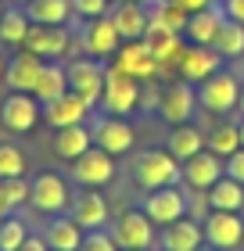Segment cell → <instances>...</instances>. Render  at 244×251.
<instances>
[{"mask_svg": "<svg viewBox=\"0 0 244 251\" xmlns=\"http://www.w3.org/2000/svg\"><path fill=\"white\" fill-rule=\"evenodd\" d=\"M29 15L22 4H7L4 15H0V43L4 47H22L26 43V32H29Z\"/></svg>", "mask_w": 244, "mask_h": 251, "instance_id": "cell-30", "label": "cell"}, {"mask_svg": "<svg viewBox=\"0 0 244 251\" xmlns=\"http://www.w3.org/2000/svg\"><path fill=\"white\" fill-rule=\"evenodd\" d=\"M72 43H76V32L68 25H29L22 50L36 54L43 61H61L65 54L72 50Z\"/></svg>", "mask_w": 244, "mask_h": 251, "instance_id": "cell-4", "label": "cell"}, {"mask_svg": "<svg viewBox=\"0 0 244 251\" xmlns=\"http://www.w3.org/2000/svg\"><path fill=\"white\" fill-rule=\"evenodd\" d=\"M212 47L223 54V58H244V25L234 18H223V25H219Z\"/></svg>", "mask_w": 244, "mask_h": 251, "instance_id": "cell-32", "label": "cell"}, {"mask_svg": "<svg viewBox=\"0 0 244 251\" xmlns=\"http://www.w3.org/2000/svg\"><path fill=\"white\" fill-rule=\"evenodd\" d=\"M208 251H216V248H208Z\"/></svg>", "mask_w": 244, "mask_h": 251, "instance_id": "cell-49", "label": "cell"}, {"mask_svg": "<svg viewBox=\"0 0 244 251\" xmlns=\"http://www.w3.org/2000/svg\"><path fill=\"white\" fill-rule=\"evenodd\" d=\"M158 251H162V248H158Z\"/></svg>", "mask_w": 244, "mask_h": 251, "instance_id": "cell-50", "label": "cell"}, {"mask_svg": "<svg viewBox=\"0 0 244 251\" xmlns=\"http://www.w3.org/2000/svg\"><path fill=\"white\" fill-rule=\"evenodd\" d=\"M136 108H140V79L119 72L115 65H104V90H101L97 111L115 119H130Z\"/></svg>", "mask_w": 244, "mask_h": 251, "instance_id": "cell-1", "label": "cell"}, {"mask_svg": "<svg viewBox=\"0 0 244 251\" xmlns=\"http://www.w3.org/2000/svg\"><path fill=\"white\" fill-rule=\"evenodd\" d=\"M237 133H241V147H244V115L237 119Z\"/></svg>", "mask_w": 244, "mask_h": 251, "instance_id": "cell-44", "label": "cell"}, {"mask_svg": "<svg viewBox=\"0 0 244 251\" xmlns=\"http://www.w3.org/2000/svg\"><path fill=\"white\" fill-rule=\"evenodd\" d=\"M133 183L144 190L172 187V183H180V162L169 151H140L133 162Z\"/></svg>", "mask_w": 244, "mask_h": 251, "instance_id": "cell-2", "label": "cell"}, {"mask_svg": "<svg viewBox=\"0 0 244 251\" xmlns=\"http://www.w3.org/2000/svg\"><path fill=\"white\" fill-rule=\"evenodd\" d=\"M86 230L79 226L72 215H54V219L47 223V230H43V241H47L51 251H79V244H83Z\"/></svg>", "mask_w": 244, "mask_h": 251, "instance_id": "cell-24", "label": "cell"}, {"mask_svg": "<svg viewBox=\"0 0 244 251\" xmlns=\"http://www.w3.org/2000/svg\"><path fill=\"white\" fill-rule=\"evenodd\" d=\"M0 204H4V212H15V208H22V204H29V183H26V176L0 179Z\"/></svg>", "mask_w": 244, "mask_h": 251, "instance_id": "cell-35", "label": "cell"}, {"mask_svg": "<svg viewBox=\"0 0 244 251\" xmlns=\"http://www.w3.org/2000/svg\"><path fill=\"white\" fill-rule=\"evenodd\" d=\"M223 169H226V176H230V179L244 183V147H237V151L226 158V162H223Z\"/></svg>", "mask_w": 244, "mask_h": 251, "instance_id": "cell-39", "label": "cell"}, {"mask_svg": "<svg viewBox=\"0 0 244 251\" xmlns=\"http://www.w3.org/2000/svg\"><path fill=\"white\" fill-rule=\"evenodd\" d=\"M197 151H205V133L197 129L194 122L172 126V133H169V154L176 158V162H187V158H194Z\"/></svg>", "mask_w": 244, "mask_h": 251, "instance_id": "cell-28", "label": "cell"}, {"mask_svg": "<svg viewBox=\"0 0 244 251\" xmlns=\"http://www.w3.org/2000/svg\"><path fill=\"white\" fill-rule=\"evenodd\" d=\"M26 237H29V226H26L22 215L7 212L4 219H0V251H18Z\"/></svg>", "mask_w": 244, "mask_h": 251, "instance_id": "cell-34", "label": "cell"}, {"mask_svg": "<svg viewBox=\"0 0 244 251\" xmlns=\"http://www.w3.org/2000/svg\"><path fill=\"white\" fill-rule=\"evenodd\" d=\"M108 18H111L115 32L122 36V43L126 40H144V32L151 25V15H147L144 0H111Z\"/></svg>", "mask_w": 244, "mask_h": 251, "instance_id": "cell-17", "label": "cell"}, {"mask_svg": "<svg viewBox=\"0 0 244 251\" xmlns=\"http://www.w3.org/2000/svg\"><path fill=\"white\" fill-rule=\"evenodd\" d=\"M241 100V79L234 72H223L219 68L216 75H208L205 83H197V104H201L208 115H226L234 111Z\"/></svg>", "mask_w": 244, "mask_h": 251, "instance_id": "cell-3", "label": "cell"}, {"mask_svg": "<svg viewBox=\"0 0 244 251\" xmlns=\"http://www.w3.org/2000/svg\"><path fill=\"white\" fill-rule=\"evenodd\" d=\"M4 215H7V212H4V204H0V219H4Z\"/></svg>", "mask_w": 244, "mask_h": 251, "instance_id": "cell-47", "label": "cell"}, {"mask_svg": "<svg viewBox=\"0 0 244 251\" xmlns=\"http://www.w3.org/2000/svg\"><path fill=\"white\" fill-rule=\"evenodd\" d=\"M119 72L126 75H133V79H140V83H151V79H158L165 68H162L155 61V54L147 50V43L144 40H126L119 50H115V61H111Z\"/></svg>", "mask_w": 244, "mask_h": 251, "instance_id": "cell-13", "label": "cell"}, {"mask_svg": "<svg viewBox=\"0 0 244 251\" xmlns=\"http://www.w3.org/2000/svg\"><path fill=\"white\" fill-rule=\"evenodd\" d=\"M205 230V244L216 251H241L244 248V219L241 212H208L201 219Z\"/></svg>", "mask_w": 244, "mask_h": 251, "instance_id": "cell-6", "label": "cell"}, {"mask_svg": "<svg viewBox=\"0 0 244 251\" xmlns=\"http://www.w3.org/2000/svg\"><path fill=\"white\" fill-rule=\"evenodd\" d=\"M90 115H94V108L86 104L79 94H61V97H54L43 104V122L51 126V129H65V126H79V122H86Z\"/></svg>", "mask_w": 244, "mask_h": 251, "instance_id": "cell-18", "label": "cell"}, {"mask_svg": "<svg viewBox=\"0 0 244 251\" xmlns=\"http://www.w3.org/2000/svg\"><path fill=\"white\" fill-rule=\"evenodd\" d=\"M29 204L43 215H61L68 204H72V194H68L65 179L54 176V173H40L36 179L29 183Z\"/></svg>", "mask_w": 244, "mask_h": 251, "instance_id": "cell-14", "label": "cell"}, {"mask_svg": "<svg viewBox=\"0 0 244 251\" xmlns=\"http://www.w3.org/2000/svg\"><path fill=\"white\" fill-rule=\"evenodd\" d=\"M26 176V154L15 144H0V179Z\"/></svg>", "mask_w": 244, "mask_h": 251, "instance_id": "cell-36", "label": "cell"}, {"mask_svg": "<svg viewBox=\"0 0 244 251\" xmlns=\"http://www.w3.org/2000/svg\"><path fill=\"white\" fill-rule=\"evenodd\" d=\"M40 119H43V104L32 94L11 90V94L0 100V126H4L7 133H29V129H36Z\"/></svg>", "mask_w": 244, "mask_h": 251, "instance_id": "cell-9", "label": "cell"}, {"mask_svg": "<svg viewBox=\"0 0 244 251\" xmlns=\"http://www.w3.org/2000/svg\"><path fill=\"white\" fill-rule=\"evenodd\" d=\"M205 147H208L212 154H219V158L226 162V158H230V154H234L237 147H241V133H237V122H219L212 133H205Z\"/></svg>", "mask_w": 244, "mask_h": 251, "instance_id": "cell-33", "label": "cell"}, {"mask_svg": "<svg viewBox=\"0 0 244 251\" xmlns=\"http://www.w3.org/2000/svg\"><path fill=\"white\" fill-rule=\"evenodd\" d=\"M176 68H180V79H187V83H205L208 75H216L219 68H223V54L216 47H197V43H190Z\"/></svg>", "mask_w": 244, "mask_h": 251, "instance_id": "cell-21", "label": "cell"}, {"mask_svg": "<svg viewBox=\"0 0 244 251\" xmlns=\"http://www.w3.org/2000/svg\"><path fill=\"white\" fill-rule=\"evenodd\" d=\"M11 4H22V7H26V4H29V0H11Z\"/></svg>", "mask_w": 244, "mask_h": 251, "instance_id": "cell-46", "label": "cell"}, {"mask_svg": "<svg viewBox=\"0 0 244 251\" xmlns=\"http://www.w3.org/2000/svg\"><path fill=\"white\" fill-rule=\"evenodd\" d=\"M194 104H197V90L187 79H176V83L158 90V115L169 126H183L194 119Z\"/></svg>", "mask_w": 244, "mask_h": 251, "instance_id": "cell-11", "label": "cell"}, {"mask_svg": "<svg viewBox=\"0 0 244 251\" xmlns=\"http://www.w3.org/2000/svg\"><path fill=\"white\" fill-rule=\"evenodd\" d=\"M205 198H208V208H216V212H241L244 208V183L223 176L216 187L205 190Z\"/></svg>", "mask_w": 244, "mask_h": 251, "instance_id": "cell-31", "label": "cell"}, {"mask_svg": "<svg viewBox=\"0 0 244 251\" xmlns=\"http://www.w3.org/2000/svg\"><path fill=\"white\" fill-rule=\"evenodd\" d=\"M223 176H226L223 158L212 154L208 147H205V151H197L194 158H187V162H180V183L187 190H197V194H205L208 187H216Z\"/></svg>", "mask_w": 244, "mask_h": 251, "instance_id": "cell-10", "label": "cell"}, {"mask_svg": "<svg viewBox=\"0 0 244 251\" xmlns=\"http://www.w3.org/2000/svg\"><path fill=\"white\" fill-rule=\"evenodd\" d=\"M223 7L212 4V7H205V11H194V15L187 18V25H183V36H187L190 43H197V47H212V40H216V32L219 25H223Z\"/></svg>", "mask_w": 244, "mask_h": 251, "instance_id": "cell-25", "label": "cell"}, {"mask_svg": "<svg viewBox=\"0 0 244 251\" xmlns=\"http://www.w3.org/2000/svg\"><path fill=\"white\" fill-rule=\"evenodd\" d=\"M176 4L187 11V15H194V11H205V7H212V4H219V0H176Z\"/></svg>", "mask_w": 244, "mask_h": 251, "instance_id": "cell-42", "label": "cell"}, {"mask_svg": "<svg viewBox=\"0 0 244 251\" xmlns=\"http://www.w3.org/2000/svg\"><path fill=\"white\" fill-rule=\"evenodd\" d=\"M237 111L244 115V83H241V100H237Z\"/></svg>", "mask_w": 244, "mask_h": 251, "instance_id": "cell-45", "label": "cell"}, {"mask_svg": "<svg viewBox=\"0 0 244 251\" xmlns=\"http://www.w3.org/2000/svg\"><path fill=\"white\" fill-rule=\"evenodd\" d=\"M90 133H94V147L108 151L111 158L133 151V140H136L133 122L130 119H115V115H97L94 126H90Z\"/></svg>", "mask_w": 244, "mask_h": 251, "instance_id": "cell-12", "label": "cell"}, {"mask_svg": "<svg viewBox=\"0 0 244 251\" xmlns=\"http://www.w3.org/2000/svg\"><path fill=\"white\" fill-rule=\"evenodd\" d=\"M76 47L83 50V54H90V58L108 61L111 54L122 47V36L115 32L111 18L101 15V18H86V22H83V29L76 32Z\"/></svg>", "mask_w": 244, "mask_h": 251, "instance_id": "cell-7", "label": "cell"}, {"mask_svg": "<svg viewBox=\"0 0 244 251\" xmlns=\"http://www.w3.org/2000/svg\"><path fill=\"white\" fill-rule=\"evenodd\" d=\"M108 7H111V0H72V11H76V18H101V15H108Z\"/></svg>", "mask_w": 244, "mask_h": 251, "instance_id": "cell-38", "label": "cell"}, {"mask_svg": "<svg viewBox=\"0 0 244 251\" xmlns=\"http://www.w3.org/2000/svg\"><path fill=\"white\" fill-rule=\"evenodd\" d=\"M158 248H162V251H201V248H205L201 219H194V215H183V219L162 226Z\"/></svg>", "mask_w": 244, "mask_h": 251, "instance_id": "cell-20", "label": "cell"}, {"mask_svg": "<svg viewBox=\"0 0 244 251\" xmlns=\"http://www.w3.org/2000/svg\"><path fill=\"white\" fill-rule=\"evenodd\" d=\"M18 251H51V248H47V241H43V233H29Z\"/></svg>", "mask_w": 244, "mask_h": 251, "instance_id": "cell-41", "label": "cell"}, {"mask_svg": "<svg viewBox=\"0 0 244 251\" xmlns=\"http://www.w3.org/2000/svg\"><path fill=\"white\" fill-rule=\"evenodd\" d=\"M54 154L57 158H65V162H76L83 151H90L94 147V133H90V126L86 122H79V126H65V129H54Z\"/></svg>", "mask_w": 244, "mask_h": 251, "instance_id": "cell-26", "label": "cell"}, {"mask_svg": "<svg viewBox=\"0 0 244 251\" xmlns=\"http://www.w3.org/2000/svg\"><path fill=\"white\" fill-rule=\"evenodd\" d=\"M111 241L119 244V251H147L155 244V223L144 215V208H130L111 223Z\"/></svg>", "mask_w": 244, "mask_h": 251, "instance_id": "cell-5", "label": "cell"}, {"mask_svg": "<svg viewBox=\"0 0 244 251\" xmlns=\"http://www.w3.org/2000/svg\"><path fill=\"white\" fill-rule=\"evenodd\" d=\"M40 68H43V58H36V54L18 47L15 58H7L4 79H7L11 90H18V94H32V90H36V79H40Z\"/></svg>", "mask_w": 244, "mask_h": 251, "instance_id": "cell-23", "label": "cell"}, {"mask_svg": "<svg viewBox=\"0 0 244 251\" xmlns=\"http://www.w3.org/2000/svg\"><path fill=\"white\" fill-rule=\"evenodd\" d=\"M26 15L32 25H68L76 18L72 0H29Z\"/></svg>", "mask_w": 244, "mask_h": 251, "instance_id": "cell-27", "label": "cell"}, {"mask_svg": "<svg viewBox=\"0 0 244 251\" xmlns=\"http://www.w3.org/2000/svg\"><path fill=\"white\" fill-rule=\"evenodd\" d=\"M4 72H7V58H4V50H0V79H4Z\"/></svg>", "mask_w": 244, "mask_h": 251, "instance_id": "cell-43", "label": "cell"}, {"mask_svg": "<svg viewBox=\"0 0 244 251\" xmlns=\"http://www.w3.org/2000/svg\"><path fill=\"white\" fill-rule=\"evenodd\" d=\"M144 215L155 226H169L187 215V194H183L176 183L172 187H158V190H147L144 198Z\"/></svg>", "mask_w": 244, "mask_h": 251, "instance_id": "cell-15", "label": "cell"}, {"mask_svg": "<svg viewBox=\"0 0 244 251\" xmlns=\"http://www.w3.org/2000/svg\"><path fill=\"white\" fill-rule=\"evenodd\" d=\"M0 15H4V4H0Z\"/></svg>", "mask_w": 244, "mask_h": 251, "instance_id": "cell-48", "label": "cell"}, {"mask_svg": "<svg viewBox=\"0 0 244 251\" xmlns=\"http://www.w3.org/2000/svg\"><path fill=\"white\" fill-rule=\"evenodd\" d=\"M72 179L79 187H104L115 179V158L108 151H101V147H90V151H83L72 162Z\"/></svg>", "mask_w": 244, "mask_h": 251, "instance_id": "cell-16", "label": "cell"}, {"mask_svg": "<svg viewBox=\"0 0 244 251\" xmlns=\"http://www.w3.org/2000/svg\"><path fill=\"white\" fill-rule=\"evenodd\" d=\"M65 75H68V90L79 94L90 108H97L101 100V90H104V61L101 58H72L65 65Z\"/></svg>", "mask_w": 244, "mask_h": 251, "instance_id": "cell-8", "label": "cell"}, {"mask_svg": "<svg viewBox=\"0 0 244 251\" xmlns=\"http://www.w3.org/2000/svg\"><path fill=\"white\" fill-rule=\"evenodd\" d=\"M219 7H223L226 18H234V22L244 25V0H219Z\"/></svg>", "mask_w": 244, "mask_h": 251, "instance_id": "cell-40", "label": "cell"}, {"mask_svg": "<svg viewBox=\"0 0 244 251\" xmlns=\"http://www.w3.org/2000/svg\"><path fill=\"white\" fill-rule=\"evenodd\" d=\"M68 94V75H65V65L61 61H43L40 68V79H36V90H32V97L40 100V104H47V100Z\"/></svg>", "mask_w": 244, "mask_h": 251, "instance_id": "cell-29", "label": "cell"}, {"mask_svg": "<svg viewBox=\"0 0 244 251\" xmlns=\"http://www.w3.org/2000/svg\"><path fill=\"white\" fill-rule=\"evenodd\" d=\"M79 251H119V244L111 241L108 230H86L83 244H79Z\"/></svg>", "mask_w": 244, "mask_h": 251, "instance_id": "cell-37", "label": "cell"}, {"mask_svg": "<svg viewBox=\"0 0 244 251\" xmlns=\"http://www.w3.org/2000/svg\"><path fill=\"white\" fill-rule=\"evenodd\" d=\"M144 43H147V50L155 54V61H158L162 68L180 65L183 50H187V47H183V32H172V29H165V25H158V22H151V25H147Z\"/></svg>", "mask_w": 244, "mask_h": 251, "instance_id": "cell-22", "label": "cell"}, {"mask_svg": "<svg viewBox=\"0 0 244 251\" xmlns=\"http://www.w3.org/2000/svg\"><path fill=\"white\" fill-rule=\"evenodd\" d=\"M68 215L83 226V230H104L108 226V198L94 187H83L68 204Z\"/></svg>", "mask_w": 244, "mask_h": 251, "instance_id": "cell-19", "label": "cell"}]
</instances>
